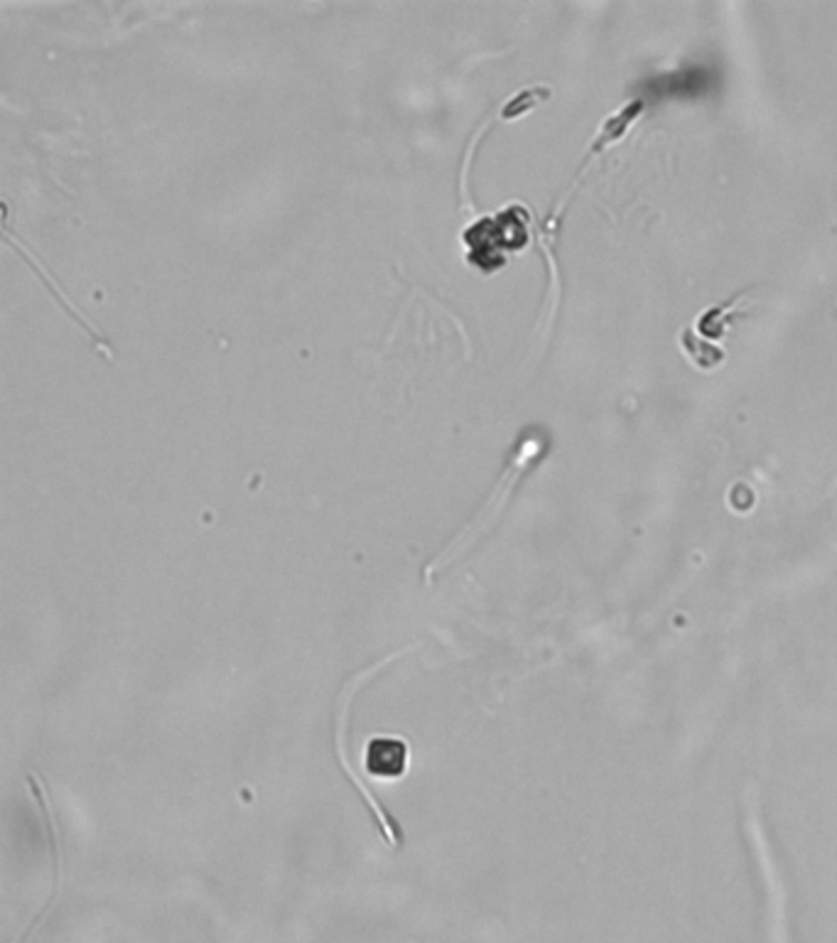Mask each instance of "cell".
<instances>
[{"label":"cell","mask_w":837,"mask_h":943,"mask_svg":"<svg viewBox=\"0 0 837 943\" xmlns=\"http://www.w3.org/2000/svg\"><path fill=\"white\" fill-rule=\"evenodd\" d=\"M543 455V440L541 438H536V435H531V438H523L521 440V445H518V450H516V455L511 458V462H508V468H506V472L502 474V480H498V484H496V489L492 492V496H490V502H486L482 509H480V514H476L467 526H464L455 539H452L443 551H440L433 561H430L427 565H425V570H423V578H425V582L430 585V582H433L440 573H443V570H447V568H452L455 563H460L464 555H467L470 551H474V545L480 543L486 533H490L494 526H496V521L502 519V514H504V509H506V504H508V499H511V494H514V489H516V484H518V480L523 476V472H526L533 462H536L538 458Z\"/></svg>","instance_id":"cell-1"},{"label":"cell","mask_w":837,"mask_h":943,"mask_svg":"<svg viewBox=\"0 0 837 943\" xmlns=\"http://www.w3.org/2000/svg\"><path fill=\"white\" fill-rule=\"evenodd\" d=\"M680 347H683V352L688 354L690 362L697 369H703V371H713V369H717L719 364L725 362V352H723V349L707 344L700 334H695L690 330H685L680 334Z\"/></svg>","instance_id":"cell-6"},{"label":"cell","mask_w":837,"mask_h":943,"mask_svg":"<svg viewBox=\"0 0 837 943\" xmlns=\"http://www.w3.org/2000/svg\"><path fill=\"white\" fill-rule=\"evenodd\" d=\"M417 646H421V644H415V646H403V649H399V651H393V654L383 656L379 663H374V666H369V669H364V671H359L356 676L349 679V681H346V685H344L342 695H340V703H336V715H334V725H336V728H334V752H336V760H340V764H342V772L346 774L349 782H352V784H354V789L359 791V794H362V799H364V803H366L369 813H371V816L376 819L379 829H381L383 837H386V843H389L391 847H401V845H403V831H401L399 821H395V819L391 816V813H389L386 809H383V803L376 799L374 789H371V786L364 782V776L354 770L352 762H349V756H346V725H349V713H352L354 698H356V693H359V691H362V685H364L366 681H371V679H376L381 671H386L389 666H393V663L399 661V659L409 656L411 651H415Z\"/></svg>","instance_id":"cell-2"},{"label":"cell","mask_w":837,"mask_h":943,"mask_svg":"<svg viewBox=\"0 0 837 943\" xmlns=\"http://www.w3.org/2000/svg\"><path fill=\"white\" fill-rule=\"evenodd\" d=\"M409 762V748L401 740L376 738L366 748V772L381 779H399Z\"/></svg>","instance_id":"cell-4"},{"label":"cell","mask_w":837,"mask_h":943,"mask_svg":"<svg viewBox=\"0 0 837 943\" xmlns=\"http://www.w3.org/2000/svg\"><path fill=\"white\" fill-rule=\"evenodd\" d=\"M642 111H644V101H632V103H626V107H624L622 111L612 113L609 119L602 123V128L597 131L595 143L589 146L587 156L583 158V165L577 168L573 182H569V188L561 194V200H557V204H555V209H553L551 219L545 221V231H548V234H555V229H557V219H563L565 209H567V202H569V197H573V192L577 190V182L583 180V174L589 170L592 162H595V160H597V156H602L604 150H607L609 146H614L616 141H622V138H624L626 133H629L632 123L638 119V116H642Z\"/></svg>","instance_id":"cell-3"},{"label":"cell","mask_w":837,"mask_h":943,"mask_svg":"<svg viewBox=\"0 0 837 943\" xmlns=\"http://www.w3.org/2000/svg\"><path fill=\"white\" fill-rule=\"evenodd\" d=\"M749 302H752V298L747 293H739L732 300H727L725 305H717V308H710L707 312H703V318L697 320V324H695L697 334L705 337V340H719V337H725L727 330H729V324L739 318Z\"/></svg>","instance_id":"cell-5"}]
</instances>
